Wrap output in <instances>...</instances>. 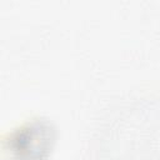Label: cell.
<instances>
[{"label":"cell","instance_id":"6da1fadb","mask_svg":"<svg viewBox=\"0 0 160 160\" xmlns=\"http://www.w3.org/2000/svg\"><path fill=\"white\" fill-rule=\"evenodd\" d=\"M55 142V129L41 119L31 120L9 132L2 142L4 160H44Z\"/></svg>","mask_w":160,"mask_h":160}]
</instances>
